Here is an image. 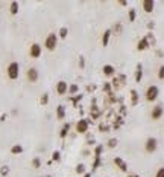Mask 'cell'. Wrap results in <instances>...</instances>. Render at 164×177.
Here are the masks:
<instances>
[{"label":"cell","instance_id":"1","mask_svg":"<svg viewBox=\"0 0 164 177\" xmlns=\"http://www.w3.org/2000/svg\"><path fill=\"white\" fill-rule=\"evenodd\" d=\"M6 75H8V78L9 79H17L18 76H20V64L17 63V61H11L9 64H8V67H6Z\"/></svg>","mask_w":164,"mask_h":177},{"label":"cell","instance_id":"2","mask_svg":"<svg viewBox=\"0 0 164 177\" xmlns=\"http://www.w3.org/2000/svg\"><path fill=\"white\" fill-rule=\"evenodd\" d=\"M58 34H55V32H50L47 37H46V40H44V47L47 49V50H55L56 49V46H58Z\"/></svg>","mask_w":164,"mask_h":177},{"label":"cell","instance_id":"3","mask_svg":"<svg viewBox=\"0 0 164 177\" xmlns=\"http://www.w3.org/2000/svg\"><path fill=\"white\" fill-rule=\"evenodd\" d=\"M158 96H159V88H158V85H149V87L146 88L144 98H146L147 102H153V101H156Z\"/></svg>","mask_w":164,"mask_h":177},{"label":"cell","instance_id":"4","mask_svg":"<svg viewBox=\"0 0 164 177\" xmlns=\"http://www.w3.org/2000/svg\"><path fill=\"white\" fill-rule=\"evenodd\" d=\"M90 124H91V119H85V118H81L78 122H76V133L79 134H85L88 133V128H90Z\"/></svg>","mask_w":164,"mask_h":177},{"label":"cell","instance_id":"5","mask_svg":"<svg viewBox=\"0 0 164 177\" xmlns=\"http://www.w3.org/2000/svg\"><path fill=\"white\" fill-rule=\"evenodd\" d=\"M156 148H158V139L156 137H147L146 142H144V151L147 154H152V153L156 151Z\"/></svg>","mask_w":164,"mask_h":177},{"label":"cell","instance_id":"6","mask_svg":"<svg viewBox=\"0 0 164 177\" xmlns=\"http://www.w3.org/2000/svg\"><path fill=\"white\" fill-rule=\"evenodd\" d=\"M41 54H43V47H41L38 43H32L31 47H29V55H31V58L37 60V58L41 57Z\"/></svg>","mask_w":164,"mask_h":177},{"label":"cell","instance_id":"7","mask_svg":"<svg viewBox=\"0 0 164 177\" xmlns=\"http://www.w3.org/2000/svg\"><path fill=\"white\" fill-rule=\"evenodd\" d=\"M26 78H28L29 82H37V81L40 79V72H38V69H37V67H29L28 72H26Z\"/></svg>","mask_w":164,"mask_h":177},{"label":"cell","instance_id":"8","mask_svg":"<svg viewBox=\"0 0 164 177\" xmlns=\"http://www.w3.org/2000/svg\"><path fill=\"white\" fill-rule=\"evenodd\" d=\"M69 82L67 81H64V79H61V81H58L56 82V85H55V90H56V93L58 95H65V93H69Z\"/></svg>","mask_w":164,"mask_h":177},{"label":"cell","instance_id":"9","mask_svg":"<svg viewBox=\"0 0 164 177\" xmlns=\"http://www.w3.org/2000/svg\"><path fill=\"white\" fill-rule=\"evenodd\" d=\"M162 115H164V109H162V106H155V107L150 110V118H152L153 121L161 119Z\"/></svg>","mask_w":164,"mask_h":177},{"label":"cell","instance_id":"10","mask_svg":"<svg viewBox=\"0 0 164 177\" xmlns=\"http://www.w3.org/2000/svg\"><path fill=\"white\" fill-rule=\"evenodd\" d=\"M141 6H143V11H144V12L150 14V12H153V9H155V2H153V0H143V2H141Z\"/></svg>","mask_w":164,"mask_h":177},{"label":"cell","instance_id":"11","mask_svg":"<svg viewBox=\"0 0 164 177\" xmlns=\"http://www.w3.org/2000/svg\"><path fill=\"white\" fill-rule=\"evenodd\" d=\"M114 165L120 169V171H123V172H128V163L122 159V157H114Z\"/></svg>","mask_w":164,"mask_h":177},{"label":"cell","instance_id":"12","mask_svg":"<svg viewBox=\"0 0 164 177\" xmlns=\"http://www.w3.org/2000/svg\"><path fill=\"white\" fill-rule=\"evenodd\" d=\"M149 46H150V41L147 40V37H143V38H141V40L137 43V50L143 52V50L149 49Z\"/></svg>","mask_w":164,"mask_h":177},{"label":"cell","instance_id":"13","mask_svg":"<svg viewBox=\"0 0 164 177\" xmlns=\"http://www.w3.org/2000/svg\"><path fill=\"white\" fill-rule=\"evenodd\" d=\"M70 128H72V125H70V122H65L62 127H61V130H59V139H65L67 136H69V133H70Z\"/></svg>","mask_w":164,"mask_h":177},{"label":"cell","instance_id":"14","mask_svg":"<svg viewBox=\"0 0 164 177\" xmlns=\"http://www.w3.org/2000/svg\"><path fill=\"white\" fill-rule=\"evenodd\" d=\"M102 72H103V75H105L106 78H111V76H114L115 69H114V66H111V64H105V66L102 67Z\"/></svg>","mask_w":164,"mask_h":177},{"label":"cell","instance_id":"15","mask_svg":"<svg viewBox=\"0 0 164 177\" xmlns=\"http://www.w3.org/2000/svg\"><path fill=\"white\" fill-rule=\"evenodd\" d=\"M111 35H112V31L111 29H106L105 32H103V35H102V46H108L109 44V38H111Z\"/></svg>","mask_w":164,"mask_h":177},{"label":"cell","instance_id":"16","mask_svg":"<svg viewBox=\"0 0 164 177\" xmlns=\"http://www.w3.org/2000/svg\"><path fill=\"white\" fill-rule=\"evenodd\" d=\"M55 115H56V119H58V121L65 119V107H64V106H58V107H56Z\"/></svg>","mask_w":164,"mask_h":177},{"label":"cell","instance_id":"17","mask_svg":"<svg viewBox=\"0 0 164 177\" xmlns=\"http://www.w3.org/2000/svg\"><path fill=\"white\" fill-rule=\"evenodd\" d=\"M18 11H20V3L17 2V0L11 2V3H9V12H11L12 16H17V14H18Z\"/></svg>","mask_w":164,"mask_h":177},{"label":"cell","instance_id":"18","mask_svg":"<svg viewBox=\"0 0 164 177\" xmlns=\"http://www.w3.org/2000/svg\"><path fill=\"white\" fill-rule=\"evenodd\" d=\"M141 79H143V66L138 63V64H137V70H135V81L140 82Z\"/></svg>","mask_w":164,"mask_h":177},{"label":"cell","instance_id":"19","mask_svg":"<svg viewBox=\"0 0 164 177\" xmlns=\"http://www.w3.org/2000/svg\"><path fill=\"white\" fill-rule=\"evenodd\" d=\"M23 153V147L20 144H15L11 147V154H22Z\"/></svg>","mask_w":164,"mask_h":177},{"label":"cell","instance_id":"20","mask_svg":"<svg viewBox=\"0 0 164 177\" xmlns=\"http://www.w3.org/2000/svg\"><path fill=\"white\" fill-rule=\"evenodd\" d=\"M58 37H59L61 40H65V38L69 37V28H65V26H64V28H61V29H59V32H58Z\"/></svg>","mask_w":164,"mask_h":177},{"label":"cell","instance_id":"21","mask_svg":"<svg viewBox=\"0 0 164 177\" xmlns=\"http://www.w3.org/2000/svg\"><path fill=\"white\" fill-rule=\"evenodd\" d=\"M75 171H76L78 175H84V174H85V165H84V163H78L76 168H75Z\"/></svg>","mask_w":164,"mask_h":177},{"label":"cell","instance_id":"22","mask_svg":"<svg viewBox=\"0 0 164 177\" xmlns=\"http://www.w3.org/2000/svg\"><path fill=\"white\" fill-rule=\"evenodd\" d=\"M131 98H132L131 104L132 106H137L138 104V93H137V90H131Z\"/></svg>","mask_w":164,"mask_h":177},{"label":"cell","instance_id":"23","mask_svg":"<svg viewBox=\"0 0 164 177\" xmlns=\"http://www.w3.org/2000/svg\"><path fill=\"white\" fill-rule=\"evenodd\" d=\"M78 90H79V85H78V84H70V85H69V93H70V95H76Z\"/></svg>","mask_w":164,"mask_h":177},{"label":"cell","instance_id":"24","mask_svg":"<svg viewBox=\"0 0 164 177\" xmlns=\"http://www.w3.org/2000/svg\"><path fill=\"white\" fill-rule=\"evenodd\" d=\"M49 99H50V98H49V93H43L41 98H40V104H41V106H47V104H49Z\"/></svg>","mask_w":164,"mask_h":177},{"label":"cell","instance_id":"25","mask_svg":"<svg viewBox=\"0 0 164 177\" xmlns=\"http://www.w3.org/2000/svg\"><path fill=\"white\" fill-rule=\"evenodd\" d=\"M128 19H129L131 23L135 22V19H137V11H135V9H129V12H128Z\"/></svg>","mask_w":164,"mask_h":177},{"label":"cell","instance_id":"26","mask_svg":"<svg viewBox=\"0 0 164 177\" xmlns=\"http://www.w3.org/2000/svg\"><path fill=\"white\" fill-rule=\"evenodd\" d=\"M102 153H103V145H96L94 147V157H100Z\"/></svg>","mask_w":164,"mask_h":177},{"label":"cell","instance_id":"27","mask_svg":"<svg viewBox=\"0 0 164 177\" xmlns=\"http://www.w3.org/2000/svg\"><path fill=\"white\" fill-rule=\"evenodd\" d=\"M32 166H34L35 169H40V168H41V159H40V157H34V159H32Z\"/></svg>","mask_w":164,"mask_h":177},{"label":"cell","instance_id":"28","mask_svg":"<svg viewBox=\"0 0 164 177\" xmlns=\"http://www.w3.org/2000/svg\"><path fill=\"white\" fill-rule=\"evenodd\" d=\"M117 144H119V141L115 139V137H111L108 142H106V145H108V148H115L117 147Z\"/></svg>","mask_w":164,"mask_h":177},{"label":"cell","instance_id":"29","mask_svg":"<svg viewBox=\"0 0 164 177\" xmlns=\"http://www.w3.org/2000/svg\"><path fill=\"white\" fill-rule=\"evenodd\" d=\"M52 160H53V162H59V160H61V151L55 150V151L52 153Z\"/></svg>","mask_w":164,"mask_h":177},{"label":"cell","instance_id":"30","mask_svg":"<svg viewBox=\"0 0 164 177\" xmlns=\"http://www.w3.org/2000/svg\"><path fill=\"white\" fill-rule=\"evenodd\" d=\"M100 163H102V157H94V162H93V165H91L93 171H94V169H97V168L100 166Z\"/></svg>","mask_w":164,"mask_h":177},{"label":"cell","instance_id":"31","mask_svg":"<svg viewBox=\"0 0 164 177\" xmlns=\"http://www.w3.org/2000/svg\"><path fill=\"white\" fill-rule=\"evenodd\" d=\"M111 31H112V34H120V32L123 31V28H122V23H115V25H114V28H112Z\"/></svg>","mask_w":164,"mask_h":177},{"label":"cell","instance_id":"32","mask_svg":"<svg viewBox=\"0 0 164 177\" xmlns=\"http://www.w3.org/2000/svg\"><path fill=\"white\" fill-rule=\"evenodd\" d=\"M156 75H158V79H164V64L158 67V73Z\"/></svg>","mask_w":164,"mask_h":177},{"label":"cell","instance_id":"33","mask_svg":"<svg viewBox=\"0 0 164 177\" xmlns=\"http://www.w3.org/2000/svg\"><path fill=\"white\" fill-rule=\"evenodd\" d=\"M0 174H2V175H8L9 174V166L8 165H3L2 168H0Z\"/></svg>","mask_w":164,"mask_h":177},{"label":"cell","instance_id":"34","mask_svg":"<svg viewBox=\"0 0 164 177\" xmlns=\"http://www.w3.org/2000/svg\"><path fill=\"white\" fill-rule=\"evenodd\" d=\"M111 88H112L111 82H105V84H103V90H105L106 93H111Z\"/></svg>","mask_w":164,"mask_h":177},{"label":"cell","instance_id":"35","mask_svg":"<svg viewBox=\"0 0 164 177\" xmlns=\"http://www.w3.org/2000/svg\"><path fill=\"white\" fill-rule=\"evenodd\" d=\"M81 99H82V95H75V98H72V96H70V101H72L75 106H76V104H78V101H81Z\"/></svg>","mask_w":164,"mask_h":177},{"label":"cell","instance_id":"36","mask_svg":"<svg viewBox=\"0 0 164 177\" xmlns=\"http://www.w3.org/2000/svg\"><path fill=\"white\" fill-rule=\"evenodd\" d=\"M155 177H164V166H161V168H158V169H156Z\"/></svg>","mask_w":164,"mask_h":177},{"label":"cell","instance_id":"37","mask_svg":"<svg viewBox=\"0 0 164 177\" xmlns=\"http://www.w3.org/2000/svg\"><path fill=\"white\" fill-rule=\"evenodd\" d=\"M79 67H81V69H84V67H85V58H84V57H81V58H79Z\"/></svg>","mask_w":164,"mask_h":177},{"label":"cell","instance_id":"38","mask_svg":"<svg viewBox=\"0 0 164 177\" xmlns=\"http://www.w3.org/2000/svg\"><path fill=\"white\" fill-rule=\"evenodd\" d=\"M99 130H100V131H108V130H109V127H108V125H105V124H100V125H99Z\"/></svg>","mask_w":164,"mask_h":177},{"label":"cell","instance_id":"39","mask_svg":"<svg viewBox=\"0 0 164 177\" xmlns=\"http://www.w3.org/2000/svg\"><path fill=\"white\" fill-rule=\"evenodd\" d=\"M147 28H149V29L152 31V29L155 28V22H149V25H147Z\"/></svg>","mask_w":164,"mask_h":177},{"label":"cell","instance_id":"40","mask_svg":"<svg viewBox=\"0 0 164 177\" xmlns=\"http://www.w3.org/2000/svg\"><path fill=\"white\" fill-rule=\"evenodd\" d=\"M119 5H120V6H126V5H128V2H126V0H120Z\"/></svg>","mask_w":164,"mask_h":177},{"label":"cell","instance_id":"41","mask_svg":"<svg viewBox=\"0 0 164 177\" xmlns=\"http://www.w3.org/2000/svg\"><path fill=\"white\" fill-rule=\"evenodd\" d=\"M5 119H6V115H2V116H0V122H5Z\"/></svg>","mask_w":164,"mask_h":177},{"label":"cell","instance_id":"42","mask_svg":"<svg viewBox=\"0 0 164 177\" xmlns=\"http://www.w3.org/2000/svg\"><path fill=\"white\" fill-rule=\"evenodd\" d=\"M128 177H140L138 174H128Z\"/></svg>","mask_w":164,"mask_h":177},{"label":"cell","instance_id":"43","mask_svg":"<svg viewBox=\"0 0 164 177\" xmlns=\"http://www.w3.org/2000/svg\"><path fill=\"white\" fill-rule=\"evenodd\" d=\"M82 177H91V172H85V174H84Z\"/></svg>","mask_w":164,"mask_h":177}]
</instances>
